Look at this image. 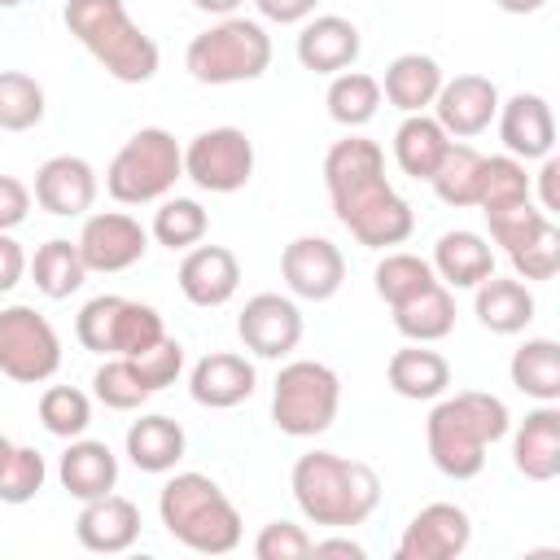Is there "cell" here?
Instances as JSON below:
<instances>
[{
  "instance_id": "cell-39",
  "label": "cell",
  "mask_w": 560,
  "mask_h": 560,
  "mask_svg": "<svg viewBox=\"0 0 560 560\" xmlns=\"http://www.w3.org/2000/svg\"><path fill=\"white\" fill-rule=\"evenodd\" d=\"M372 280H376V293L389 306H398V302H407V298H416V293H424L433 284V267L420 254H385L376 262Z\"/></svg>"
},
{
  "instance_id": "cell-18",
  "label": "cell",
  "mask_w": 560,
  "mask_h": 560,
  "mask_svg": "<svg viewBox=\"0 0 560 560\" xmlns=\"http://www.w3.org/2000/svg\"><path fill=\"white\" fill-rule=\"evenodd\" d=\"M241 289V262L228 245H197L179 262V293L192 306H223Z\"/></svg>"
},
{
  "instance_id": "cell-38",
  "label": "cell",
  "mask_w": 560,
  "mask_h": 560,
  "mask_svg": "<svg viewBox=\"0 0 560 560\" xmlns=\"http://www.w3.org/2000/svg\"><path fill=\"white\" fill-rule=\"evenodd\" d=\"M162 337H166V324H162V315L149 302H131V298L118 302V315H114V354L136 359L149 346H158Z\"/></svg>"
},
{
  "instance_id": "cell-35",
  "label": "cell",
  "mask_w": 560,
  "mask_h": 560,
  "mask_svg": "<svg viewBox=\"0 0 560 560\" xmlns=\"http://www.w3.org/2000/svg\"><path fill=\"white\" fill-rule=\"evenodd\" d=\"M477 171H481V153L472 144H455L451 140L446 153H442V162L433 166L429 184H433V192L446 206L464 210V206H477Z\"/></svg>"
},
{
  "instance_id": "cell-26",
  "label": "cell",
  "mask_w": 560,
  "mask_h": 560,
  "mask_svg": "<svg viewBox=\"0 0 560 560\" xmlns=\"http://www.w3.org/2000/svg\"><path fill=\"white\" fill-rule=\"evenodd\" d=\"M438 88H442V66H438L433 57H424V52H402V57H394V61L385 66V83H381L385 101L398 105L402 114H424V109L433 105Z\"/></svg>"
},
{
  "instance_id": "cell-50",
  "label": "cell",
  "mask_w": 560,
  "mask_h": 560,
  "mask_svg": "<svg viewBox=\"0 0 560 560\" xmlns=\"http://www.w3.org/2000/svg\"><path fill=\"white\" fill-rule=\"evenodd\" d=\"M22 271H26L22 245H18L9 232H0V293H9V289L22 280Z\"/></svg>"
},
{
  "instance_id": "cell-33",
  "label": "cell",
  "mask_w": 560,
  "mask_h": 560,
  "mask_svg": "<svg viewBox=\"0 0 560 560\" xmlns=\"http://www.w3.org/2000/svg\"><path fill=\"white\" fill-rule=\"evenodd\" d=\"M521 201H529L525 162L512 158V153L481 158V171H477V206H481V214H494V210H508V206H521Z\"/></svg>"
},
{
  "instance_id": "cell-51",
  "label": "cell",
  "mask_w": 560,
  "mask_h": 560,
  "mask_svg": "<svg viewBox=\"0 0 560 560\" xmlns=\"http://www.w3.org/2000/svg\"><path fill=\"white\" fill-rule=\"evenodd\" d=\"M556 175H560V162L547 153L542 158V171H538V179H542V214H551V210H560V192H556Z\"/></svg>"
},
{
  "instance_id": "cell-5",
  "label": "cell",
  "mask_w": 560,
  "mask_h": 560,
  "mask_svg": "<svg viewBox=\"0 0 560 560\" xmlns=\"http://www.w3.org/2000/svg\"><path fill=\"white\" fill-rule=\"evenodd\" d=\"M61 18L118 83H149L158 74V44L127 18L122 0H66Z\"/></svg>"
},
{
  "instance_id": "cell-34",
  "label": "cell",
  "mask_w": 560,
  "mask_h": 560,
  "mask_svg": "<svg viewBox=\"0 0 560 560\" xmlns=\"http://www.w3.org/2000/svg\"><path fill=\"white\" fill-rule=\"evenodd\" d=\"M324 101H328L332 122H341V127H363V122H372L376 109H381V83H376L372 74H363V70H341V74H332Z\"/></svg>"
},
{
  "instance_id": "cell-45",
  "label": "cell",
  "mask_w": 560,
  "mask_h": 560,
  "mask_svg": "<svg viewBox=\"0 0 560 560\" xmlns=\"http://www.w3.org/2000/svg\"><path fill=\"white\" fill-rule=\"evenodd\" d=\"M516 267V280H551L560 271V228L547 223L534 241H525L521 249L508 254Z\"/></svg>"
},
{
  "instance_id": "cell-36",
  "label": "cell",
  "mask_w": 560,
  "mask_h": 560,
  "mask_svg": "<svg viewBox=\"0 0 560 560\" xmlns=\"http://www.w3.org/2000/svg\"><path fill=\"white\" fill-rule=\"evenodd\" d=\"M210 219L201 210V201L192 197H162V206L153 210V241L166 249H188L206 236Z\"/></svg>"
},
{
  "instance_id": "cell-56",
  "label": "cell",
  "mask_w": 560,
  "mask_h": 560,
  "mask_svg": "<svg viewBox=\"0 0 560 560\" xmlns=\"http://www.w3.org/2000/svg\"><path fill=\"white\" fill-rule=\"evenodd\" d=\"M13 4H22V0H0V9H13Z\"/></svg>"
},
{
  "instance_id": "cell-7",
  "label": "cell",
  "mask_w": 560,
  "mask_h": 560,
  "mask_svg": "<svg viewBox=\"0 0 560 560\" xmlns=\"http://www.w3.org/2000/svg\"><path fill=\"white\" fill-rule=\"evenodd\" d=\"M184 66L197 83H245L271 66V35L249 18H223L219 26L192 35Z\"/></svg>"
},
{
  "instance_id": "cell-13",
  "label": "cell",
  "mask_w": 560,
  "mask_h": 560,
  "mask_svg": "<svg viewBox=\"0 0 560 560\" xmlns=\"http://www.w3.org/2000/svg\"><path fill=\"white\" fill-rule=\"evenodd\" d=\"M284 284L306 302H328L346 280V258L328 236H298L280 254Z\"/></svg>"
},
{
  "instance_id": "cell-3",
  "label": "cell",
  "mask_w": 560,
  "mask_h": 560,
  "mask_svg": "<svg viewBox=\"0 0 560 560\" xmlns=\"http://www.w3.org/2000/svg\"><path fill=\"white\" fill-rule=\"evenodd\" d=\"M508 424H512L508 402L494 394L464 389L455 398H442L424 424L429 459L438 464V472L468 481L486 468V446H494L508 433Z\"/></svg>"
},
{
  "instance_id": "cell-4",
  "label": "cell",
  "mask_w": 560,
  "mask_h": 560,
  "mask_svg": "<svg viewBox=\"0 0 560 560\" xmlns=\"http://www.w3.org/2000/svg\"><path fill=\"white\" fill-rule=\"evenodd\" d=\"M158 516L188 551L228 556L241 547V512L206 472H175L158 494Z\"/></svg>"
},
{
  "instance_id": "cell-19",
  "label": "cell",
  "mask_w": 560,
  "mask_h": 560,
  "mask_svg": "<svg viewBox=\"0 0 560 560\" xmlns=\"http://www.w3.org/2000/svg\"><path fill=\"white\" fill-rule=\"evenodd\" d=\"M254 385H258L254 363L245 354H228V350H214V354L197 359L192 372H188L192 398L201 407H210V411H228V407L245 402L254 394Z\"/></svg>"
},
{
  "instance_id": "cell-54",
  "label": "cell",
  "mask_w": 560,
  "mask_h": 560,
  "mask_svg": "<svg viewBox=\"0 0 560 560\" xmlns=\"http://www.w3.org/2000/svg\"><path fill=\"white\" fill-rule=\"evenodd\" d=\"M503 13H538L547 0H494Z\"/></svg>"
},
{
  "instance_id": "cell-47",
  "label": "cell",
  "mask_w": 560,
  "mask_h": 560,
  "mask_svg": "<svg viewBox=\"0 0 560 560\" xmlns=\"http://www.w3.org/2000/svg\"><path fill=\"white\" fill-rule=\"evenodd\" d=\"M254 556L258 560H302V556H311V534L293 521H271L258 529Z\"/></svg>"
},
{
  "instance_id": "cell-48",
  "label": "cell",
  "mask_w": 560,
  "mask_h": 560,
  "mask_svg": "<svg viewBox=\"0 0 560 560\" xmlns=\"http://www.w3.org/2000/svg\"><path fill=\"white\" fill-rule=\"evenodd\" d=\"M31 210V188L13 175H0V232H13Z\"/></svg>"
},
{
  "instance_id": "cell-21",
  "label": "cell",
  "mask_w": 560,
  "mask_h": 560,
  "mask_svg": "<svg viewBox=\"0 0 560 560\" xmlns=\"http://www.w3.org/2000/svg\"><path fill=\"white\" fill-rule=\"evenodd\" d=\"M499 140L512 158L529 162V158H547L556 144V122H551V105L538 92H516L508 105H499Z\"/></svg>"
},
{
  "instance_id": "cell-37",
  "label": "cell",
  "mask_w": 560,
  "mask_h": 560,
  "mask_svg": "<svg viewBox=\"0 0 560 560\" xmlns=\"http://www.w3.org/2000/svg\"><path fill=\"white\" fill-rule=\"evenodd\" d=\"M44 122V88L22 70H0V131H31Z\"/></svg>"
},
{
  "instance_id": "cell-9",
  "label": "cell",
  "mask_w": 560,
  "mask_h": 560,
  "mask_svg": "<svg viewBox=\"0 0 560 560\" xmlns=\"http://www.w3.org/2000/svg\"><path fill=\"white\" fill-rule=\"evenodd\" d=\"M61 368L57 328L35 306H4L0 311V372L22 385H39Z\"/></svg>"
},
{
  "instance_id": "cell-40",
  "label": "cell",
  "mask_w": 560,
  "mask_h": 560,
  "mask_svg": "<svg viewBox=\"0 0 560 560\" xmlns=\"http://www.w3.org/2000/svg\"><path fill=\"white\" fill-rule=\"evenodd\" d=\"M39 424L52 438H83V429L92 424V402L83 389L74 385H52L39 398Z\"/></svg>"
},
{
  "instance_id": "cell-42",
  "label": "cell",
  "mask_w": 560,
  "mask_h": 560,
  "mask_svg": "<svg viewBox=\"0 0 560 560\" xmlns=\"http://www.w3.org/2000/svg\"><path fill=\"white\" fill-rule=\"evenodd\" d=\"M44 477H48V464L35 446H13L4 472H0V503H26L44 490Z\"/></svg>"
},
{
  "instance_id": "cell-43",
  "label": "cell",
  "mask_w": 560,
  "mask_h": 560,
  "mask_svg": "<svg viewBox=\"0 0 560 560\" xmlns=\"http://www.w3.org/2000/svg\"><path fill=\"white\" fill-rule=\"evenodd\" d=\"M118 293H101L92 302H83L79 319H74V337L83 350H96V354H114V315H118Z\"/></svg>"
},
{
  "instance_id": "cell-49",
  "label": "cell",
  "mask_w": 560,
  "mask_h": 560,
  "mask_svg": "<svg viewBox=\"0 0 560 560\" xmlns=\"http://www.w3.org/2000/svg\"><path fill=\"white\" fill-rule=\"evenodd\" d=\"M254 4H258V13H262L267 22L289 26V22H306L319 0H254Z\"/></svg>"
},
{
  "instance_id": "cell-2",
  "label": "cell",
  "mask_w": 560,
  "mask_h": 560,
  "mask_svg": "<svg viewBox=\"0 0 560 560\" xmlns=\"http://www.w3.org/2000/svg\"><path fill=\"white\" fill-rule=\"evenodd\" d=\"M289 486H293V499H298L302 516L315 521V525H328V529L363 525L381 503V477L368 464L346 459L337 451L298 455V464L289 472Z\"/></svg>"
},
{
  "instance_id": "cell-10",
  "label": "cell",
  "mask_w": 560,
  "mask_h": 560,
  "mask_svg": "<svg viewBox=\"0 0 560 560\" xmlns=\"http://www.w3.org/2000/svg\"><path fill=\"white\" fill-rule=\"evenodd\" d=\"M184 175L206 192H236L254 175V144L241 127L197 131L184 149Z\"/></svg>"
},
{
  "instance_id": "cell-55",
  "label": "cell",
  "mask_w": 560,
  "mask_h": 560,
  "mask_svg": "<svg viewBox=\"0 0 560 560\" xmlns=\"http://www.w3.org/2000/svg\"><path fill=\"white\" fill-rule=\"evenodd\" d=\"M9 455H13V442L0 433V472H4V464H9Z\"/></svg>"
},
{
  "instance_id": "cell-46",
  "label": "cell",
  "mask_w": 560,
  "mask_h": 560,
  "mask_svg": "<svg viewBox=\"0 0 560 560\" xmlns=\"http://www.w3.org/2000/svg\"><path fill=\"white\" fill-rule=\"evenodd\" d=\"M131 363H136L140 381L149 385V394H158V389H166V385L179 381V372H184V346L175 337H162L158 346H149L144 354H136Z\"/></svg>"
},
{
  "instance_id": "cell-24",
  "label": "cell",
  "mask_w": 560,
  "mask_h": 560,
  "mask_svg": "<svg viewBox=\"0 0 560 560\" xmlns=\"http://www.w3.org/2000/svg\"><path fill=\"white\" fill-rule=\"evenodd\" d=\"M446 289H477L486 276H494V249L477 232H446L433 245L429 262Z\"/></svg>"
},
{
  "instance_id": "cell-23",
  "label": "cell",
  "mask_w": 560,
  "mask_h": 560,
  "mask_svg": "<svg viewBox=\"0 0 560 560\" xmlns=\"http://www.w3.org/2000/svg\"><path fill=\"white\" fill-rule=\"evenodd\" d=\"M57 477L74 499H83V503L101 499L118 486V455L96 438H70V446L57 464Z\"/></svg>"
},
{
  "instance_id": "cell-16",
  "label": "cell",
  "mask_w": 560,
  "mask_h": 560,
  "mask_svg": "<svg viewBox=\"0 0 560 560\" xmlns=\"http://www.w3.org/2000/svg\"><path fill=\"white\" fill-rule=\"evenodd\" d=\"M74 538H79V547H88L96 556H118V551L136 547V538H140V508L114 490L101 499H88L74 521Z\"/></svg>"
},
{
  "instance_id": "cell-6",
  "label": "cell",
  "mask_w": 560,
  "mask_h": 560,
  "mask_svg": "<svg viewBox=\"0 0 560 560\" xmlns=\"http://www.w3.org/2000/svg\"><path fill=\"white\" fill-rule=\"evenodd\" d=\"M175 179H184V149L166 127H140L105 171V188L122 206L162 201Z\"/></svg>"
},
{
  "instance_id": "cell-22",
  "label": "cell",
  "mask_w": 560,
  "mask_h": 560,
  "mask_svg": "<svg viewBox=\"0 0 560 560\" xmlns=\"http://www.w3.org/2000/svg\"><path fill=\"white\" fill-rule=\"evenodd\" d=\"M512 464L529 481H551L560 472V411L551 402L534 407L521 420V429L512 438Z\"/></svg>"
},
{
  "instance_id": "cell-1",
  "label": "cell",
  "mask_w": 560,
  "mask_h": 560,
  "mask_svg": "<svg viewBox=\"0 0 560 560\" xmlns=\"http://www.w3.org/2000/svg\"><path fill=\"white\" fill-rule=\"evenodd\" d=\"M324 184H328L337 223L359 245L385 249V245H402L411 236L416 214L385 179V153L372 140H363V136L337 140L324 158Z\"/></svg>"
},
{
  "instance_id": "cell-31",
  "label": "cell",
  "mask_w": 560,
  "mask_h": 560,
  "mask_svg": "<svg viewBox=\"0 0 560 560\" xmlns=\"http://www.w3.org/2000/svg\"><path fill=\"white\" fill-rule=\"evenodd\" d=\"M512 385L538 402H556L560 398V346L551 337H529L525 346H516L512 363Z\"/></svg>"
},
{
  "instance_id": "cell-12",
  "label": "cell",
  "mask_w": 560,
  "mask_h": 560,
  "mask_svg": "<svg viewBox=\"0 0 560 560\" xmlns=\"http://www.w3.org/2000/svg\"><path fill=\"white\" fill-rule=\"evenodd\" d=\"M236 337L245 341V350H254L258 359H284L289 350H298L302 341V311L293 306V298L280 293H254L236 319Z\"/></svg>"
},
{
  "instance_id": "cell-30",
  "label": "cell",
  "mask_w": 560,
  "mask_h": 560,
  "mask_svg": "<svg viewBox=\"0 0 560 560\" xmlns=\"http://www.w3.org/2000/svg\"><path fill=\"white\" fill-rule=\"evenodd\" d=\"M394 328L407 337V341H442L451 328H455V298L446 284H429L424 293L407 298L394 306Z\"/></svg>"
},
{
  "instance_id": "cell-8",
  "label": "cell",
  "mask_w": 560,
  "mask_h": 560,
  "mask_svg": "<svg viewBox=\"0 0 560 560\" xmlns=\"http://www.w3.org/2000/svg\"><path fill=\"white\" fill-rule=\"evenodd\" d=\"M341 381L319 359H293L280 368L271 389V420L289 438H315L337 420Z\"/></svg>"
},
{
  "instance_id": "cell-25",
  "label": "cell",
  "mask_w": 560,
  "mask_h": 560,
  "mask_svg": "<svg viewBox=\"0 0 560 560\" xmlns=\"http://www.w3.org/2000/svg\"><path fill=\"white\" fill-rule=\"evenodd\" d=\"M385 376H389V389H394V394L424 402V398H442V394H446V385H451V363H446L438 350H424V341H416V346H402V350L389 354Z\"/></svg>"
},
{
  "instance_id": "cell-11",
  "label": "cell",
  "mask_w": 560,
  "mask_h": 560,
  "mask_svg": "<svg viewBox=\"0 0 560 560\" xmlns=\"http://www.w3.org/2000/svg\"><path fill=\"white\" fill-rule=\"evenodd\" d=\"M79 254L88 262V271H127L144 258L149 249V232L140 228V219L122 214V210H101V214H88L83 232H79Z\"/></svg>"
},
{
  "instance_id": "cell-15",
  "label": "cell",
  "mask_w": 560,
  "mask_h": 560,
  "mask_svg": "<svg viewBox=\"0 0 560 560\" xmlns=\"http://www.w3.org/2000/svg\"><path fill=\"white\" fill-rule=\"evenodd\" d=\"M468 538L472 521L459 503H429L407 521L398 538V560H451L468 547Z\"/></svg>"
},
{
  "instance_id": "cell-41",
  "label": "cell",
  "mask_w": 560,
  "mask_h": 560,
  "mask_svg": "<svg viewBox=\"0 0 560 560\" xmlns=\"http://www.w3.org/2000/svg\"><path fill=\"white\" fill-rule=\"evenodd\" d=\"M92 389H96V398H101L105 407H114V411H136V407L149 398V385L140 381L136 363L122 359V354H114V359H105V363L96 368Z\"/></svg>"
},
{
  "instance_id": "cell-17",
  "label": "cell",
  "mask_w": 560,
  "mask_h": 560,
  "mask_svg": "<svg viewBox=\"0 0 560 560\" xmlns=\"http://www.w3.org/2000/svg\"><path fill=\"white\" fill-rule=\"evenodd\" d=\"M35 201L48 214H61V219H74V214L92 210V201H96V171H92V162L74 158V153L48 158L35 171Z\"/></svg>"
},
{
  "instance_id": "cell-14",
  "label": "cell",
  "mask_w": 560,
  "mask_h": 560,
  "mask_svg": "<svg viewBox=\"0 0 560 560\" xmlns=\"http://www.w3.org/2000/svg\"><path fill=\"white\" fill-rule=\"evenodd\" d=\"M499 114V88L486 74H455L442 79L438 96H433V118L442 122L446 136L468 140L481 136Z\"/></svg>"
},
{
  "instance_id": "cell-20",
  "label": "cell",
  "mask_w": 560,
  "mask_h": 560,
  "mask_svg": "<svg viewBox=\"0 0 560 560\" xmlns=\"http://www.w3.org/2000/svg\"><path fill=\"white\" fill-rule=\"evenodd\" d=\"M359 26L337 18V13H319L298 31V61L315 74H341L359 61Z\"/></svg>"
},
{
  "instance_id": "cell-29",
  "label": "cell",
  "mask_w": 560,
  "mask_h": 560,
  "mask_svg": "<svg viewBox=\"0 0 560 560\" xmlns=\"http://www.w3.org/2000/svg\"><path fill=\"white\" fill-rule=\"evenodd\" d=\"M446 144H451V136L442 131L438 118H429V114H407V118L398 122V131H394V162L402 166V175L429 179L433 166L442 162Z\"/></svg>"
},
{
  "instance_id": "cell-53",
  "label": "cell",
  "mask_w": 560,
  "mask_h": 560,
  "mask_svg": "<svg viewBox=\"0 0 560 560\" xmlns=\"http://www.w3.org/2000/svg\"><path fill=\"white\" fill-rule=\"evenodd\" d=\"M192 4H197L201 13H219V18H232L241 0H192Z\"/></svg>"
},
{
  "instance_id": "cell-32",
  "label": "cell",
  "mask_w": 560,
  "mask_h": 560,
  "mask_svg": "<svg viewBox=\"0 0 560 560\" xmlns=\"http://www.w3.org/2000/svg\"><path fill=\"white\" fill-rule=\"evenodd\" d=\"M31 276H35V289H39L44 298L61 302V298L79 293V284L88 280V262H83V254H79L74 241L52 236V241H44V245L35 249V258H31Z\"/></svg>"
},
{
  "instance_id": "cell-44",
  "label": "cell",
  "mask_w": 560,
  "mask_h": 560,
  "mask_svg": "<svg viewBox=\"0 0 560 560\" xmlns=\"http://www.w3.org/2000/svg\"><path fill=\"white\" fill-rule=\"evenodd\" d=\"M486 223H490L494 245H503V249L512 254V249H521L525 241H534V236L551 223V214H542V210H534L529 201H521V206H508V210L486 214Z\"/></svg>"
},
{
  "instance_id": "cell-28",
  "label": "cell",
  "mask_w": 560,
  "mask_h": 560,
  "mask_svg": "<svg viewBox=\"0 0 560 560\" xmlns=\"http://www.w3.org/2000/svg\"><path fill=\"white\" fill-rule=\"evenodd\" d=\"M184 446L188 438L171 416H140L127 429V455L140 472H171L184 459Z\"/></svg>"
},
{
  "instance_id": "cell-27",
  "label": "cell",
  "mask_w": 560,
  "mask_h": 560,
  "mask_svg": "<svg viewBox=\"0 0 560 560\" xmlns=\"http://www.w3.org/2000/svg\"><path fill=\"white\" fill-rule=\"evenodd\" d=\"M472 311H477L481 328H490V332L508 337V332H521V328L534 319V293H529L521 280L486 276V280L477 284Z\"/></svg>"
},
{
  "instance_id": "cell-52",
  "label": "cell",
  "mask_w": 560,
  "mask_h": 560,
  "mask_svg": "<svg viewBox=\"0 0 560 560\" xmlns=\"http://www.w3.org/2000/svg\"><path fill=\"white\" fill-rule=\"evenodd\" d=\"M311 556H350V560H363V547L354 538H311Z\"/></svg>"
}]
</instances>
